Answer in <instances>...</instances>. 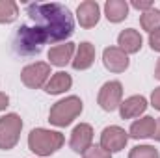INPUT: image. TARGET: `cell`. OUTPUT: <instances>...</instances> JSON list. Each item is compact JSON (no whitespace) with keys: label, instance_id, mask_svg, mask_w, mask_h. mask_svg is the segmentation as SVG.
<instances>
[{"label":"cell","instance_id":"cell-1","mask_svg":"<svg viewBox=\"0 0 160 158\" xmlns=\"http://www.w3.org/2000/svg\"><path fill=\"white\" fill-rule=\"evenodd\" d=\"M32 26L22 24L13 39V47L19 54L32 56L41 52L43 45L65 41L75 32V21L63 4H30L26 7Z\"/></svg>","mask_w":160,"mask_h":158},{"label":"cell","instance_id":"cell-2","mask_svg":"<svg viewBox=\"0 0 160 158\" xmlns=\"http://www.w3.org/2000/svg\"><path fill=\"white\" fill-rule=\"evenodd\" d=\"M63 134L56 130H47V128H34L28 134V147L32 153L39 156H50L63 145Z\"/></svg>","mask_w":160,"mask_h":158},{"label":"cell","instance_id":"cell-3","mask_svg":"<svg viewBox=\"0 0 160 158\" xmlns=\"http://www.w3.org/2000/svg\"><path fill=\"white\" fill-rule=\"evenodd\" d=\"M80 112H82V101L77 95H71V97H65V99L58 101L50 108L48 121L54 126H67V125H71L75 119L78 117Z\"/></svg>","mask_w":160,"mask_h":158},{"label":"cell","instance_id":"cell-4","mask_svg":"<svg viewBox=\"0 0 160 158\" xmlns=\"http://www.w3.org/2000/svg\"><path fill=\"white\" fill-rule=\"evenodd\" d=\"M22 130V119L17 114H6L0 117V149L9 151L19 143Z\"/></svg>","mask_w":160,"mask_h":158},{"label":"cell","instance_id":"cell-5","mask_svg":"<svg viewBox=\"0 0 160 158\" xmlns=\"http://www.w3.org/2000/svg\"><path fill=\"white\" fill-rule=\"evenodd\" d=\"M50 77V63H45V62H36V63H30L22 69L21 73V80L26 87L30 89H39L43 87Z\"/></svg>","mask_w":160,"mask_h":158},{"label":"cell","instance_id":"cell-6","mask_svg":"<svg viewBox=\"0 0 160 158\" xmlns=\"http://www.w3.org/2000/svg\"><path fill=\"white\" fill-rule=\"evenodd\" d=\"M121 99H123V86L118 80H110L106 84H102V87L99 89V106L104 112H114L116 108H119Z\"/></svg>","mask_w":160,"mask_h":158},{"label":"cell","instance_id":"cell-7","mask_svg":"<svg viewBox=\"0 0 160 158\" xmlns=\"http://www.w3.org/2000/svg\"><path fill=\"white\" fill-rule=\"evenodd\" d=\"M127 143H128V132H125L118 125L106 126L102 130V134H101V147L106 149L110 155L112 153H118L121 149H125Z\"/></svg>","mask_w":160,"mask_h":158},{"label":"cell","instance_id":"cell-8","mask_svg":"<svg viewBox=\"0 0 160 158\" xmlns=\"http://www.w3.org/2000/svg\"><path fill=\"white\" fill-rule=\"evenodd\" d=\"M102 63L110 73H125L128 69V56L119 47H108L102 52Z\"/></svg>","mask_w":160,"mask_h":158},{"label":"cell","instance_id":"cell-9","mask_svg":"<svg viewBox=\"0 0 160 158\" xmlns=\"http://www.w3.org/2000/svg\"><path fill=\"white\" fill-rule=\"evenodd\" d=\"M91 141H93V128L91 125L88 123H80L73 128L71 132V149L75 153H86L89 147H91Z\"/></svg>","mask_w":160,"mask_h":158},{"label":"cell","instance_id":"cell-10","mask_svg":"<svg viewBox=\"0 0 160 158\" xmlns=\"http://www.w3.org/2000/svg\"><path fill=\"white\" fill-rule=\"evenodd\" d=\"M77 19L82 28H93L101 19V7L95 0H86L77 7Z\"/></svg>","mask_w":160,"mask_h":158},{"label":"cell","instance_id":"cell-11","mask_svg":"<svg viewBox=\"0 0 160 158\" xmlns=\"http://www.w3.org/2000/svg\"><path fill=\"white\" fill-rule=\"evenodd\" d=\"M147 110V101L142 95H132L125 101H121L119 104V116L123 119H132L142 116Z\"/></svg>","mask_w":160,"mask_h":158},{"label":"cell","instance_id":"cell-12","mask_svg":"<svg viewBox=\"0 0 160 158\" xmlns=\"http://www.w3.org/2000/svg\"><path fill=\"white\" fill-rule=\"evenodd\" d=\"M142 43H143V39H142L140 32L134 28H127L118 36V45L125 54H136L142 48Z\"/></svg>","mask_w":160,"mask_h":158},{"label":"cell","instance_id":"cell-13","mask_svg":"<svg viewBox=\"0 0 160 158\" xmlns=\"http://www.w3.org/2000/svg\"><path fill=\"white\" fill-rule=\"evenodd\" d=\"M73 54H75V43H63V45H56L48 50V60H50V65H56V67H65L71 60H73Z\"/></svg>","mask_w":160,"mask_h":158},{"label":"cell","instance_id":"cell-14","mask_svg":"<svg viewBox=\"0 0 160 158\" xmlns=\"http://www.w3.org/2000/svg\"><path fill=\"white\" fill-rule=\"evenodd\" d=\"M95 62V47L88 41L80 43L78 48H77V56L73 58V67L77 71H84V69H89Z\"/></svg>","mask_w":160,"mask_h":158},{"label":"cell","instance_id":"cell-15","mask_svg":"<svg viewBox=\"0 0 160 158\" xmlns=\"http://www.w3.org/2000/svg\"><path fill=\"white\" fill-rule=\"evenodd\" d=\"M155 128H157V119L151 117V116H145V117L138 119L130 125V130H128V136L130 138H153L155 134Z\"/></svg>","mask_w":160,"mask_h":158},{"label":"cell","instance_id":"cell-16","mask_svg":"<svg viewBox=\"0 0 160 158\" xmlns=\"http://www.w3.org/2000/svg\"><path fill=\"white\" fill-rule=\"evenodd\" d=\"M71 86H73L71 75L60 71V73H54V75L50 77V80L45 84V91H47L48 95H60V93L71 89Z\"/></svg>","mask_w":160,"mask_h":158},{"label":"cell","instance_id":"cell-17","mask_svg":"<svg viewBox=\"0 0 160 158\" xmlns=\"http://www.w3.org/2000/svg\"><path fill=\"white\" fill-rule=\"evenodd\" d=\"M104 15L110 22H121L128 17V4L125 0H108L104 4Z\"/></svg>","mask_w":160,"mask_h":158},{"label":"cell","instance_id":"cell-18","mask_svg":"<svg viewBox=\"0 0 160 158\" xmlns=\"http://www.w3.org/2000/svg\"><path fill=\"white\" fill-rule=\"evenodd\" d=\"M19 17V6L13 0H0V22L9 24Z\"/></svg>","mask_w":160,"mask_h":158},{"label":"cell","instance_id":"cell-19","mask_svg":"<svg viewBox=\"0 0 160 158\" xmlns=\"http://www.w3.org/2000/svg\"><path fill=\"white\" fill-rule=\"evenodd\" d=\"M140 24H142V28L147 30L149 34L155 32L157 28H160V11L155 9V7L149 9V11H145V13L140 17Z\"/></svg>","mask_w":160,"mask_h":158},{"label":"cell","instance_id":"cell-20","mask_svg":"<svg viewBox=\"0 0 160 158\" xmlns=\"http://www.w3.org/2000/svg\"><path fill=\"white\" fill-rule=\"evenodd\" d=\"M128 158H160V155L153 145H136L130 151Z\"/></svg>","mask_w":160,"mask_h":158},{"label":"cell","instance_id":"cell-21","mask_svg":"<svg viewBox=\"0 0 160 158\" xmlns=\"http://www.w3.org/2000/svg\"><path fill=\"white\" fill-rule=\"evenodd\" d=\"M82 158H112V155H110L106 149H102L101 145H91V147L84 153Z\"/></svg>","mask_w":160,"mask_h":158},{"label":"cell","instance_id":"cell-22","mask_svg":"<svg viewBox=\"0 0 160 158\" xmlns=\"http://www.w3.org/2000/svg\"><path fill=\"white\" fill-rule=\"evenodd\" d=\"M149 45L155 52H160V28H157L155 32L149 34Z\"/></svg>","mask_w":160,"mask_h":158},{"label":"cell","instance_id":"cell-23","mask_svg":"<svg viewBox=\"0 0 160 158\" xmlns=\"http://www.w3.org/2000/svg\"><path fill=\"white\" fill-rule=\"evenodd\" d=\"M132 7H136V9H142V11L145 13V11L153 9V2H140V0H134V2H132Z\"/></svg>","mask_w":160,"mask_h":158},{"label":"cell","instance_id":"cell-24","mask_svg":"<svg viewBox=\"0 0 160 158\" xmlns=\"http://www.w3.org/2000/svg\"><path fill=\"white\" fill-rule=\"evenodd\" d=\"M151 106L155 110H160V87H157L153 91V95H151Z\"/></svg>","mask_w":160,"mask_h":158},{"label":"cell","instance_id":"cell-25","mask_svg":"<svg viewBox=\"0 0 160 158\" xmlns=\"http://www.w3.org/2000/svg\"><path fill=\"white\" fill-rule=\"evenodd\" d=\"M8 104H9V97H8L6 93H0V112H2V110H6V108H8Z\"/></svg>","mask_w":160,"mask_h":158},{"label":"cell","instance_id":"cell-26","mask_svg":"<svg viewBox=\"0 0 160 158\" xmlns=\"http://www.w3.org/2000/svg\"><path fill=\"white\" fill-rule=\"evenodd\" d=\"M153 138H155L157 141H160V117L157 119V128H155V134H153Z\"/></svg>","mask_w":160,"mask_h":158},{"label":"cell","instance_id":"cell-27","mask_svg":"<svg viewBox=\"0 0 160 158\" xmlns=\"http://www.w3.org/2000/svg\"><path fill=\"white\" fill-rule=\"evenodd\" d=\"M155 78L160 80V58H158V62H157V67H155Z\"/></svg>","mask_w":160,"mask_h":158}]
</instances>
